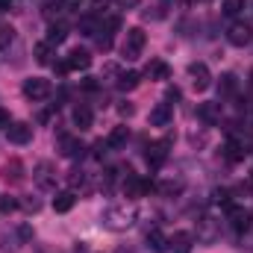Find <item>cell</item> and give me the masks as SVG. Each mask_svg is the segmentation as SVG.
<instances>
[{
  "instance_id": "cell-1",
  "label": "cell",
  "mask_w": 253,
  "mask_h": 253,
  "mask_svg": "<svg viewBox=\"0 0 253 253\" xmlns=\"http://www.w3.org/2000/svg\"><path fill=\"white\" fill-rule=\"evenodd\" d=\"M132 224H135V212L126 206H109L103 212V227L109 230H129Z\"/></svg>"
},
{
  "instance_id": "cell-2",
  "label": "cell",
  "mask_w": 253,
  "mask_h": 253,
  "mask_svg": "<svg viewBox=\"0 0 253 253\" xmlns=\"http://www.w3.org/2000/svg\"><path fill=\"white\" fill-rule=\"evenodd\" d=\"M144 30L141 27H132V30H126V39H124V47H121V53H124V59H138L141 56V50H144Z\"/></svg>"
},
{
  "instance_id": "cell-3",
  "label": "cell",
  "mask_w": 253,
  "mask_h": 253,
  "mask_svg": "<svg viewBox=\"0 0 253 253\" xmlns=\"http://www.w3.org/2000/svg\"><path fill=\"white\" fill-rule=\"evenodd\" d=\"M227 224L233 227V233H248L253 224V212L245 206H227Z\"/></svg>"
},
{
  "instance_id": "cell-4",
  "label": "cell",
  "mask_w": 253,
  "mask_h": 253,
  "mask_svg": "<svg viewBox=\"0 0 253 253\" xmlns=\"http://www.w3.org/2000/svg\"><path fill=\"white\" fill-rule=\"evenodd\" d=\"M168 147H171V141H168V138L153 141V144L147 147V165H150L153 171H159V168L165 165V159H168Z\"/></svg>"
},
{
  "instance_id": "cell-5",
  "label": "cell",
  "mask_w": 253,
  "mask_h": 253,
  "mask_svg": "<svg viewBox=\"0 0 253 253\" xmlns=\"http://www.w3.org/2000/svg\"><path fill=\"white\" fill-rule=\"evenodd\" d=\"M251 39H253L251 24H245V21H236V24H230V30H227V42H230V44H236V47H245Z\"/></svg>"
},
{
  "instance_id": "cell-6",
  "label": "cell",
  "mask_w": 253,
  "mask_h": 253,
  "mask_svg": "<svg viewBox=\"0 0 253 253\" xmlns=\"http://www.w3.org/2000/svg\"><path fill=\"white\" fill-rule=\"evenodd\" d=\"M24 94L30 100H44L50 94V83L42 80V77H30V80H24Z\"/></svg>"
},
{
  "instance_id": "cell-7",
  "label": "cell",
  "mask_w": 253,
  "mask_h": 253,
  "mask_svg": "<svg viewBox=\"0 0 253 253\" xmlns=\"http://www.w3.org/2000/svg\"><path fill=\"white\" fill-rule=\"evenodd\" d=\"M33 180H36L39 189H53V186H56V171H53V165H50V162H39L36 171H33Z\"/></svg>"
},
{
  "instance_id": "cell-8",
  "label": "cell",
  "mask_w": 253,
  "mask_h": 253,
  "mask_svg": "<svg viewBox=\"0 0 253 253\" xmlns=\"http://www.w3.org/2000/svg\"><path fill=\"white\" fill-rule=\"evenodd\" d=\"M6 138H9L12 144H27V141L33 138V126L27 124V121H15V124L6 126Z\"/></svg>"
},
{
  "instance_id": "cell-9",
  "label": "cell",
  "mask_w": 253,
  "mask_h": 253,
  "mask_svg": "<svg viewBox=\"0 0 253 253\" xmlns=\"http://www.w3.org/2000/svg\"><path fill=\"white\" fill-rule=\"evenodd\" d=\"M189 77H191V83H194V88H197V91H206V88L212 85L209 68H206L203 62H194V65H189Z\"/></svg>"
},
{
  "instance_id": "cell-10",
  "label": "cell",
  "mask_w": 253,
  "mask_h": 253,
  "mask_svg": "<svg viewBox=\"0 0 253 253\" xmlns=\"http://www.w3.org/2000/svg\"><path fill=\"white\" fill-rule=\"evenodd\" d=\"M153 189V183H147V180H141L138 174H129L126 171V180H124V194L126 197H141L144 191Z\"/></svg>"
},
{
  "instance_id": "cell-11",
  "label": "cell",
  "mask_w": 253,
  "mask_h": 253,
  "mask_svg": "<svg viewBox=\"0 0 253 253\" xmlns=\"http://www.w3.org/2000/svg\"><path fill=\"white\" fill-rule=\"evenodd\" d=\"M194 248V236L186 233V230H180V233H174V236H168V251L174 253H191Z\"/></svg>"
},
{
  "instance_id": "cell-12",
  "label": "cell",
  "mask_w": 253,
  "mask_h": 253,
  "mask_svg": "<svg viewBox=\"0 0 253 253\" xmlns=\"http://www.w3.org/2000/svg\"><path fill=\"white\" fill-rule=\"evenodd\" d=\"M59 150H62V156H68V159H80L83 156V141L77 138V135H59Z\"/></svg>"
},
{
  "instance_id": "cell-13",
  "label": "cell",
  "mask_w": 253,
  "mask_h": 253,
  "mask_svg": "<svg viewBox=\"0 0 253 253\" xmlns=\"http://www.w3.org/2000/svg\"><path fill=\"white\" fill-rule=\"evenodd\" d=\"M88 65H91V53L88 50H80V47H74L68 53V59H65V68L68 71H85Z\"/></svg>"
},
{
  "instance_id": "cell-14",
  "label": "cell",
  "mask_w": 253,
  "mask_h": 253,
  "mask_svg": "<svg viewBox=\"0 0 253 253\" xmlns=\"http://www.w3.org/2000/svg\"><path fill=\"white\" fill-rule=\"evenodd\" d=\"M197 118L209 126L218 124V121H221V103H200V106H197Z\"/></svg>"
},
{
  "instance_id": "cell-15",
  "label": "cell",
  "mask_w": 253,
  "mask_h": 253,
  "mask_svg": "<svg viewBox=\"0 0 253 253\" xmlns=\"http://www.w3.org/2000/svg\"><path fill=\"white\" fill-rule=\"evenodd\" d=\"M197 239H200L203 245H212V242L218 239V224H215L212 218H203V221L197 224Z\"/></svg>"
},
{
  "instance_id": "cell-16",
  "label": "cell",
  "mask_w": 253,
  "mask_h": 253,
  "mask_svg": "<svg viewBox=\"0 0 253 253\" xmlns=\"http://www.w3.org/2000/svg\"><path fill=\"white\" fill-rule=\"evenodd\" d=\"M150 124L153 126H168L171 124V103H156L150 112Z\"/></svg>"
},
{
  "instance_id": "cell-17",
  "label": "cell",
  "mask_w": 253,
  "mask_h": 253,
  "mask_svg": "<svg viewBox=\"0 0 253 253\" xmlns=\"http://www.w3.org/2000/svg\"><path fill=\"white\" fill-rule=\"evenodd\" d=\"M126 138H129V129H126V126H115V129L106 135V147H109V150H121L126 144Z\"/></svg>"
},
{
  "instance_id": "cell-18",
  "label": "cell",
  "mask_w": 253,
  "mask_h": 253,
  "mask_svg": "<svg viewBox=\"0 0 253 253\" xmlns=\"http://www.w3.org/2000/svg\"><path fill=\"white\" fill-rule=\"evenodd\" d=\"M147 248L153 253H165L168 251V236H165L162 230H150V233H147Z\"/></svg>"
},
{
  "instance_id": "cell-19",
  "label": "cell",
  "mask_w": 253,
  "mask_h": 253,
  "mask_svg": "<svg viewBox=\"0 0 253 253\" xmlns=\"http://www.w3.org/2000/svg\"><path fill=\"white\" fill-rule=\"evenodd\" d=\"M91 121H94L91 109H88L85 103H77V106H74V124L80 126V129H88V126H91Z\"/></svg>"
},
{
  "instance_id": "cell-20",
  "label": "cell",
  "mask_w": 253,
  "mask_h": 253,
  "mask_svg": "<svg viewBox=\"0 0 253 253\" xmlns=\"http://www.w3.org/2000/svg\"><path fill=\"white\" fill-rule=\"evenodd\" d=\"M74 200H77L74 191H59V194L53 197V209H56V212H71V209H74Z\"/></svg>"
},
{
  "instance_id": "cell-21",
  "label": "cell",
  "mask_w": 253,
  "mask_h": 253,
  "mask_svg": "<svg viewBox=\"0 0 253 253\" xmlns=\"http://www.w3.org/2000/svg\"><path fill=\"white\" fill-rule=\"evenodd\" d=\"M36 62L39 65L53 62V44H50V42H39V44H36Z\"/></svg>"
},
{
  "instance_id": "cell-22",
  "label": "cell",
  "mask_w": 253,
  "mask_h": 253,
  "mask_svg": "<svg viewBox=\"0 0 253 253\" xmlns=\"http://www.w3.org/2000/svg\"><path fill=\"white\" fill-rule=\"evenodd\" d=\"M144 74H147L150 80H168V77H171V71H168V65H165V62H159V59H156V62H150V65H147V71H144Z\"/></svg>"
},
{
  "instance_id": "cell-23",
  "label": "cell",
  "mask_w": 253,
  "mask_h": 253,
  "mask_svg": "<svg viewBox=\"0 0 253 253\" xmlns=\"http://www.w3.org/2000/svg\"><path fill=\"white\" fill-rule=\"evenodd\" d=\"M65 39H68V27H65V24H50L47 42H50V44H62Z\"/></svg>"
},
{
  "instance_id": "cell-24",
  "label": "cell",
  "mask_w": 253,
  "mask_h": 253,
  "mask_svg": "<svg viewBox=\"0 0 253 253\" xmlns=\"http://www.w3.org/2000/svg\"><path fill=\"white\" fill-rule=\"evenodd\" d=\"M138 80H141V77H138L135 71H124V74L118 77V88H121V91H132V88L138 85Z\"/></svg>"
},
{
  "instance_id": "cell-25",
  "label": "cell",
  "mask_w": 253,
  "mask_h": 253,
  "mask_svg": "<svg viewBox=\"0 0 253 253\" xmlns=\"http://www.w3.org/2000/svg\"><path fill=\"white\" fill-rule=\"evenodd\" d=\"M183 189H186V183H183V180H165V183H159V191H162V194H168V197H171V194H180Z\"/></svg>"
},
{
  "instance_id": "cell-26",
  "label": "cell",
  "mask_w": 253,
  "mask_h": 253,
  "mask_svg": "<svg viewBox=\"0 0 253 253\" xmlns=\"http://www.w3.org/2000/svg\"><path fill=\"white\" fill-rule=\"evenodd\" d=\"M236 88H239L236 74H224V77H221V94H233Z\"/></svg>"
},
{
  "instance_id": "cell-27",
  "label": "cell",
  "mask_w": 253,
  "mask_h": 253,
  "mask_svg": "<svg viewBox=\"0 0 253 253\" xmlns=\"http://www.w3.org/2000/svg\"><path fill=\"white\" fill-rule=\"evenodd\" d=\"M3 177L6 180H21V162H9V165H3Z\"/></svg>"
},
{
  "instance_id": "cell-28",
  "label": "cell",
  "mask_w": 253,
  "mask_h": 253,
  "mask_svg": "<svg viewBox=\"0 0 253 253\" xmlns=\"http://www.w3.org/2000/svg\"><path fill=\"white\" fill-rule=\"evenodd\" d=\"M15 42V30L9 24H0V47H9Z\"/></svg>"
},
{
  "instance_id": "cell-29",
  "label": "cell",
  "mask_w": 253,
  "mask_h": 253,
  "mask_svg": "<svg viewBox=\"0 0 253 253\" xmlns=\"http://www.w3.org/2000/svg\"><path fill=\"white\" fill-rule=\"evenodd\" d=\"M245 9V0H227L224 3V15H239Z\"/></svg>"
},
{
  "instance_id": "cell-30",
  "label": "cell",
  "mask_w": 253,
  "mask_h": 253,
  "mask_svg": "<svg viewBox=\"0 0 253 253\" xmlns=\"http://www.w3.org/2000/svg\"><path fill=\"white\" fill-rule=\"evenodd\" d=\"M15 209H18V200H15V197H9V194H6V197H0V212H6V215H9V212H15Z\"/></svg>"
},
{
  "instance_id": "cell-31",
  "label": "cell",
  "mask_w": 253,
  "mask_h": 253,
  "mask_svg": "<svg viewBox=\"0 0 253 253\" xmlns=\"http://www.w3.org/2000/svg\"><path fill=\"white\" fill-rule=\"evenodd\" d=\"M68 183H71V189H77V186H85V174H83V171H71Z\"/></svg>"
},
{
  "instance_id": "cell-32",
  "label": "cell",
  "mask_w": 253,
  "mask_h": 253,
  "mask_svg": "<svg viewBox=\"0 0 253 253\" xmlns=\"http://www.w3.org/2000/svg\"><path fill=\"white\" fill-rule=\"evenodd\" d=\"M83 88L94 91V88H97V80H94V77H85V80H83Z\"/></svg>"
},
{
  "instance_id": "cell-33",
  "label": "cell",
  "mask_w": 253,
  "mask_h": 253,
  "mask_svg": "<svg viewBox=\"0 0 253 253\" xmlns=\"http://www.w3.org/2000/svg\"><path fill=\"white\" fill-rule=\"evenodd\" d=\"M6 126H9V112L0 106V129H6Z\"/></svg>"
},
{
  "instance_id": "cell-34",
  "label": "cell",
  "mask_w": 253,
  "mask_h": 253,
  "mask_svg": "<svg viewBox=\"0 0 253 253\" xmlns=\"http://www.w3.org/2000/svg\"><path fill=\"white\" fill-rule=\"evenodd\" d=\"M118 3H121L124 9H135V6H138V0H118Z\"/></svg>"
},
{
  "instance_id": "cell-35",
  "label": "cell",
  "mask_w": 253,
  "mask_h": 253,
  "mask_svg": "<svg viewBox=\"0 0 253 253\" xmlns=\"http://www.w3.org/2000/svg\"><path fill=\"white\" fill-rule=\"evenodd\" d=\"M251 85H253V71H251Z\"/></svg>"
},
{
  "instance_id": "cell-36",
  "label": "cell",
  "mask_w": 253,
  "mask_h": 253,
  "mask_svg": "<svg viewBox=\"0 0 253 253\" xmlns=\"http://www.w3.org/2000/svg\"><path fill=\"white\" fill-rule=\"evenodd\" d=\"M251 180H253V171H251Z\"/></svg>"
}]
</instances>
